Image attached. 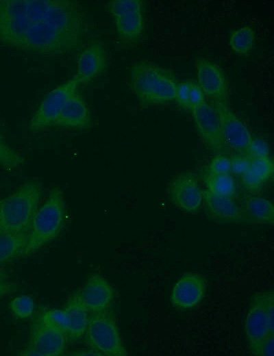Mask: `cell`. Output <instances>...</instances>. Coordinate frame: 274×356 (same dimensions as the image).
<instances>
[{"mask_svg":"<svg viewBox=\"0 0 274 356\" xmlns=\"http://www.w3.org/2000/svg\"><path fill=\"white\" fill-rule=\"evenodd\" d=\"M92 125V117L88 105L77 92L67 101L54 126L74 130H83Z\"/></svg>","mask_w":274,"mask_h":356,"instance_id":"obj_18","label":"cell"},{"mask_svg":"<svg viewBox=\"0 0 274 356\" xmlns=\"http://www.w3.org/2000/svg\"><path fill=\"white\" fill-rule=\"evenodd\" d=\"M230 170L229 157L224 153L216 154L210 162L208 166L209 174H229L230 173Z\"/></svg>","mask_w":274,"mask_h":356,"instance_id":"obj_30","label":"cell"},{"mask_svg":"<svg viewBox=\"0 0 274 356\" xmlns=\"http://www.w3.org/2000/svg\"><path fill=\"white\" fill-rule=\"evenodd\" d=\"M206 292V281L203 276L195 272L182 275L173 286L170 301L179 310H188L197 307Z\"/></svg>","mask_w":274,"mask_h":356,"instance_id":"obj_14","label":"cell"},{"mask_svg":"<svg viewBox=\"0 0 274 356\" xmlns=\"http://www.w3.org/2000/svg\"><path fill=\"white\" fill-rule=\"evenodd\" d=\"M197 84L212 102L227 103V81L223 71L215 62L198 57L195 60Z\"/></svg>","mask_w":274,"mask_h":356,"instance_id":"obj_13","label":"cell"},{"mask_svg":"<svg viewBox=\"0 0 274 356\" xmlns=\"http://www.w3.org/2000/svg\"><path fill=\"white\" fill-rule=\"evenodd\" d=\"M106 10L114 24L118 46L123 49L138 46L146 31V2L111 0L106 3Z\"/></svg>","mask_w":274,"mask_h":356,"instance_id":"obj_5","label":"cell"},{"mask_svg":"<svg viewBox=\"0 0 274 356\" xmlns=\"http://www.w3.org/2000/svg\"><path fill=\"white\" fill-rule=\"evenodd\" d=\"M230 173L238 177H242L249 170L251 158L247 155L231 154L230 157Z\"/></svg>","mask_w":274,"mask_h":356,"instance_id":"obj_29","label":"cell"},{"mask_svg":"<svg viewBox=\"0 0 274 356\" xmlns=\"http://www.w3.org/2000/svg\"><path fill=\"white\" fill-rule=\"evenodd\" d=\"M84 336L88 347L100 355H127L115 319L108 310L89 315Z\"/></svg>","mask_w":274,"mask_h":356,"instance_id":"obj_6","label":"cell"},{"mask_svg":"<svg viewBox=\"0 0 274 356\" xmlns=\"http://www.w3.org/2000/svg\"><path fill=\"white\" fill-rule=\"evenodd\" d=\"M80 86L73 77L49 92L31 116L28 128L32 132L44 130L54 124L69 99Z\"/></svg>","mask_w":274,"mask_h":356,"instance_id":"obj_7","label":"cell"},{"mask_svg":"<svg viewBox=\"0 0 274 356\" xmlns=\"http://www.w3.org/2000/svg\"><path fill=\"white\" fill-rule=\"evenodd\" d=\"M65 218L63 192L59 188H54L32 219L22 255H31L54 240L62 229Z\"/></svg>","mask_w":274,"mask_h":356,"instance_id":"obj_4","label":"cell"},{"mask_svg":"<svg viewBox=\"0 0 274 356\" xmlns=\"http://www.w3.org/2000/svg\"><path fill=\"white\" fill-rule=\"evenodd\" d=\"M252 355L256 356L274 355V334H270L265 338L249 345Z\"/></svg>","mask_w":274,"mask_h":356,"instance_id":"obj_27","label":"cell"},{"mask_svg":"<svg viewBox=\"0 0 274 356\" xmlns=\"http://www.w3.org/2000/svg\"><path fill=\"white\" fill-rule=\"evenodd\" d=\"M206 190L214 194L235 199L236 184L232 174L213 175L204 176Z\"/></svg>","mask_w":274,"mask_h":356,"instance_id":"obj_23","label":"cell"},{"mask_svg":"<svg viewBox=\"0 0 274 356\" xmlns=\"http://www.w3.org/2000/svg\"><path fill=\"white\" fill-rule=\"evenodd\" d=\"M16 289L15 284L6 280H0V297L14 292Z\"/></svg>","mask_w":274,"mask_h":356,"instance_id":"obj_33","label":"cell"},{"mask_svg":"<svg viewBox=\"0 0 274 356\" xmlns=\"http://www.w3.org/2000/svg\"><path fill=\"white\" fill-rule=\"evenodd\" d=\"M8 275L7 272L0 268V280H7Z\"/></svg>","mask_w":274,"mask_h":356,"instance_id":"obj_35","label":"cell"},{"mask_svg":"<svg viewBox=\"0 0 274 356\" xmlns=\"http://www.w3.org/2000/svg\"><path fill=\"white\" fill-rule=\"evenodd\" d=\"M240 205L243 215L251 222L273 225L274 205L270 199L259 196H248L242 199Z\"/></svg>","mask_w":274,"mask_h":356,"instance_id":"obj_21","label":"cell"},{"mask_svg":"<svg viewBox=\"0 0 274 356\" xmlns=\"http://www.w3.org/2000/svg\"><path fill=\"white\" fill-rule=\"evenodd\" d=\"M108 57L103 42L90 39L79 51L73 76L80 85L86 84L103 74L108 68Z\"/></svg>","mask_w":274,"mask_h":356,"instance_id":"obj_12","label":"cell"},{"mask_svg":"<svg viewBox=\"0 0 274 356\" xmlns=\"http://www.w3.org/2000/svg\"><path fill=\"white\" fill-rule=\"evenodd\" d=\"M220 119L221 142L224 151L231 154L247 155L252 138L242 120L229 107L227 103L213 102Z\"/></svg>","mask_w":274,"mask_h":356,"instance_id":"obj_10","label":"cell"},{"mask_svg":"<svg viewBox=\"0 0 274 356\" xmlns=\"http://www.w3.org/2000/svg\"><path fill=\"white\" fill-rule=\"evenodd\" d=\"M206 102L205 95L197 82L190 81L188 97V110L190 111Z\"/></svg>","mask_w":274,"mask_h":356,"instance_id":"obj_31","label":"cell"},{"mask_svg":"<svg viewBox=\"0 0 274 356\" xmlns=\"http://www.w3.org/2000/svg\"><path fill=\"white\" fill-rule=\"evenodd\" d=\"M79 294L90 314L108 311L114 298V289L106 279L99 274H92L86 280Z\"/></svg>","mask_w":274,"mask_h":356,"instance_id":"obj_16","label":"cell"},{"mask_svg":"<svg viewBox=\"0 0 274 356\" xmlns=\"http://www.w3.org/2000/svg\"><path fill=\"white\" fill-rule=\"evenodd\" d=\"M244 329L249 345L270 334H274V329L269 324L257 293L251 299L245 320Z\"/></svg>","mask_w":274,"mask_h":356,"instance_id":"obj_19","label":"cell"},{"mask_svg":"<svg viewBox=\"0 0 274 356\" xmlns=\"http://www.w3.org/2000/svg\"><path fill=\"white\" fill-rule=\"evenodd\" d=\"M270 153V147L266 140L252 137L247 149L248 156L251 159L269 157Z\"/></svg>","mask_w":274,"mask_h":356,"instance_id":"obj_28","label":"cell"},{"mask_svg":"<svg viewBox=\"0 0 274 356\" xmlns=\"http://www.w3.org/2000/svg\"><path fill=\"white\" fill-rule=\"evenodd\" d=\"M9 309L12 314L17 319H29L35 311L34 300L27 295L14 297L9 303Z\"/></svg>","mask_w":274,"mask_h":356,"instance_id":"obj_25","label":"cell"},{"mask_svg":"<svg viewBox=\"0 0 274 356\" xmlns=\"http://www.w3.org/2000/svg\"><path fill=\"white\" fill-rule=\"evenodd\" d=\"M179 82L173 72L151 61L138 60L129 68L128 86L142 106L174 101Z\"/></svg>","mask_w":274,"mask_h":356,"instance_id":"obj_2","label":"cell"},{"mask_svg":"<svg viewBox=\"0 0 274 356\" xmlns=\"http://www.w3.org/2000/svg\"><path fill=\"white\" fill-rule=\"evenodd\" d=\"M167 194L177 208L186 213L197 212L203 203V190L198 177L190 172L173 178L167 187Z\"/></svg>","mask_w":274,"mask_h":356,"instance_id":"obj_11","label":"cell"},{"mask_svg":"<svg viewBox=\"0 0 274 356\" xmlns=\"http://www.w3.org/2000/svg\"><path fill=\"white\" fill-rule=\"evenodd\" d=\"M25 162V158L12 149L0 134V166L7 170H14Z\"/></svg>","mask_w":274,"mask_h":356,"instance_id":"obj_26","label":"cell"},{"mask_svg":"<svg viewBox=\"0 0 274 356\" xmlns=\"http://www.w3.org/2000/svg\"><path fill=\"white\" fill-rule=\"evenodd\" d=\"M27 232L18 234H0V265L22 255Z\"/></svg>","mask_w":274,"mask_h":356,"instance_id":"obj_22","label":"cell"},{"mask_svg":"<svg viewBox=\"0 0 274 356\" xmlns=\"http://www.w3.org/2000/svg\"><path fill=\"white\" fill-rule=\"evenodd\" d=\"M255 41L253 29L249 26H243L231 33L228 42L234 53L240 55H246L253 49Z\"/></svg>","mask_w":274,"mask_h":356,"instance_id":"obj_24","label":"cell"},{"mask_svg":"<svg viewBox=\"0 0 274 356\" xmlns=\"http://www.w3.org/2000/svg\"><path fill=\"white\" fill-rule=\"evenodd\" d=\"M190 81L179 82L177 86L175 99L177 104L182 109L188 110V97Z\"/></svg>","mask_w":274,"mask_h":356,"instance_id":"obj_32","label":"cell"},{"mask_svg":"<svg viewBox=\"0 0 274 356\" xmlns=\"http://www.w3.org/2000/svg\"><path fill=\"white\" fill-rule=\"evenodd\" d=\"M93 23L75 0H0V46L55 58L79 52L92 39Z\"/></svg>","mask_w":274,"mask_h":356,"instance_id":"obj_1","label":"cell"},{"mask_svg":"<svg viewBox=\"0 0 274 356\" xmlns=\"http://www.w3.org/2000/svg\"><path fill=\"white\" fill-rule=\"evenodd\" d=\"M42 195V186L27 181L0 201V234L27 232Z\"/></svg>","mask_w":274,"mask_h":356,"instance_id":"obj_3","label":"cell"},{"mask_svg":"<svg viewBox=\"0 0 274 356\" xmlns=\"http://www.w3.org/2000/svg\"><path fill=\"white\" fill-rule=\"evenodd\" d=\"M203 203L208 218L213 221L235 223L243 216L241 205L235 199L219 196L206 189L203 190Z\"/></svg>","mask_w":274,"mask_h":356,"instance_id":"obj_17","label":"cell"},{"mask_svg":"<svg viewBox=\"0 0 274 356\" xmlns=\"http://www.w3.org/2000/svg\"><path fill=\"white\" fill-rule=\"evenodd\" d=\"M0 201H1V199H0Z\"/></svg>","mask_w":274,"mask_h":356,"instance_id":"obj_36","label":"cell"},{"mask_svg":"<svg viewBox=\"0 0 274 356\" xmlns=\"http://www.w3.org/2000/svg\"><path fill=\"white\" fill-rule=\"evenodd\" d=\"M271 158L251 159L249 170L241 177L244 189L249 193H257L273 177L274 168Z\"/></svg>","mask_w":274,"mask_h":356,"instance_id":"obj_20","label":"cell"},{"mask_svg":"<svg viewBox=\"0 0 274 356\" xmlns=\"http://www.w3.org/2000/svg\"><path fill=\"white\" fill-rule=\"evenodd\" d=\"M190 112L197 131L204 143L216 154L223 153L220 119L214 107L206 101Z\"/></svg>","mask_w":274,"mask_h":356,"instance_id":"obj_15","label":"cell"},{"mask_svg":"<svg viewBox=\"0 0 274 356\" xmlns=\"http://www.w3.org/2000/svg\"><path fill=\"white\" fill-rule=\"evenodd\" d=\"M67 340L62 329L40 316L30 325L28 343L21 355L60 356L65 352Z\"/></svg>","mask_w":274,"mask_h":356,"instance_id":"obj_8","label":"cell"},{"mask_svg":"<svg viewBox=\"0 0 274 356\" xmlns=\"http://www.w3.org/2000/svg\"><path fill=\"white\" fill-rule=\"evenodd\" d=\"M74 355H100L99 353H98L97 352L90 349V350H87V351H76V352H74L73 354Z\"/></svg>","mask_w":274,"mask_h":356,"instance_id":"obj_34","label":"cell"},{"mask_svg":"<svg viewBox=\"0 0 274 356\" xmlns=\"http://www.w3.org/2000/svg\"><path fill=\"white\" fill-rule=\"evenodd\" d=\"M88 312L79 292L73 294L61 309H49L43 313L42 318L62 329L67 338L76 341L84 336L88 322Z\"/></svg>","mask_w":274,"mask_h":356,"instance_id":"obj_9","label":"cell"}]
</instances>
